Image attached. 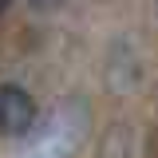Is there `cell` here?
<instances>
[{
  "label": "cell",
  "mask_w": 158,
  "mask_h": 158,
  "mask_svg": "<svg viewBox=\"0 0 158 158\" xmlns=\"http://www.w3.org/2000/svg\"><path fill=\"white\" fill-rule=\"evenodd\" d=\"M87 131V118L79 107H59L48 118V127L32 135V142L24 146V158H67L79 146V138Z\"/></svg>",
  "instance_id": "1"
},
{
  "label": "cell",
  "mask_w": 158,
  "mask_h": 158,
  "mask_svg": "<svg viewBox=\"0 0 158 158\" xmlns=\"http://www.w3.org/2000/svg\"><path fill=\"white\" fill-rule=\"evenodd\" d=\"M36 99L20 83H0V135L8 138H28L36 131Z\"/></svg>",
  "instance_id": "2"
},
{
  "label": "cell",
  "mask_w": 158,
  "mask_h": 158,
  "mask_svg": "<svg viewBox=\"0 0 158 158\" xmlns=\"http://www.w3.org/2000/svg\"><path fill=\"white\" fill-rule=\"evenodd\" d=\"M32 8H40V12H52V8H59V0H28Z\"/></svg>",
  "instance_id": "3"
},
{
  "label": "cell",
  "mask_w": 158,
  "mask_h": 158,
  "mask_svg": "<svg viewBox=\"0 0 158 158\" xmlns=\"http://www.w3.org/2000/svg\"><path fill=\"white\" fill-rule=\"evenodd\" d=\"M8 8H12V0H0V16H4V12H8Z\"/></svg>",
  "instance_id": "4"
}]
</instances>
